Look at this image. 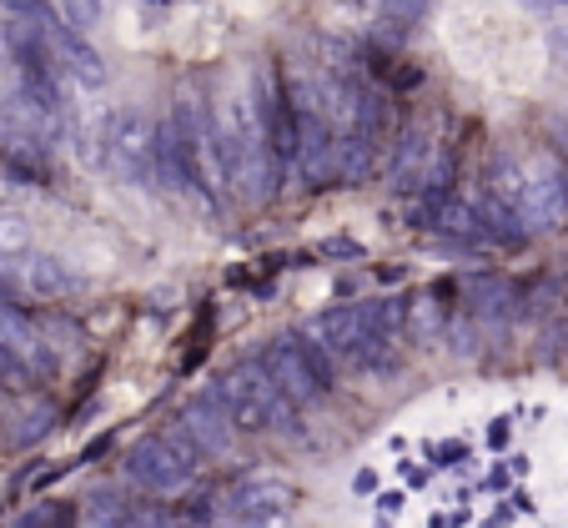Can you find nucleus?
Instances as JSON below:
<instances>
[{
    "mask_svg": "<svg viewBox=\"0 0 568 528\" xmlns=\"http://www.w3.org/2000/svg\"><path fill=\"white\" fill-rule=\"evenodd\" d=\"M176 428H182L186 438L202 448V458H226V453L236 448V423L226 418V408L216 403L212 388L192 393V398L182 403V413H176Z\"/></svg>",
    "mask_w": 568,
    "mask_h": 528,
    "instance_id": "obj_10",
    "label": "nucleus"
},
{
    "mask_svg": "<svg viewBox=\"0 0 568 528\" xmlns=\"http://www.w3.org/2000/svg\"><path fill=\"white\" fill-rule=\"evenodd\" d=\"M212 393L226 408V418L236 423V433H272V428H287V423L297 418V408L287 403V393L277 388V377L267 373L262 357H252V363H232L212 383Z\"/></svg>",
    "mask_w": 568,
    "mask_h": 528,
    "instance_id": "obj_2",
    "label": "nucleus"
},
{
    "mask_svg": "<svg viewBox=\"0 0 568 528\" xmlns=\"http://www.w3.org/2000/svg\"><path fill=\"white\" fill-rule=\"evenodd\" d=\"M302 337L317 343L333 363H357V353H363V343H367V307L363 302L327 307V313H317L307 327H302Z\"/></svg>",
    "mask_w": 568,
    "mask_h": 528,
    "instance_id": "obj_8",
    "label": "nucleus"
},
{
    "mask_svg": "<svg viewBox=\"0 0 568 528\" xmlns=\"http://www.w3.org/2000/svg\"><path fill=\"white\" fill-rule=\"evenodd\" d=\"M443 141L433 136L428 126H408L393 146V162H387V192L393 196H423L433 176V162H438Z\"/></svg>",
    "mask_w": 568,
    "mask_h": 528,
    "instance_id": "obj_7",
    "label": "nucleus"
},
{
    "mask_svg": "<svg viewBox=\"0 0 568 528\" xmlns=\"http://www.w3.org/2000/svg\"><path fill=\"white\" fill-rule=\"evenodd\" d=\"M81 514H87V528H121V524H126L131 508L121 504L116 488H97V494H87Z\"/></svg>",
    "mask_w": 568,
    "mask_h": 528,
    "instance_id": "obj_18",
    "label": "nucleus"
},
{
    "mask_svg": "<svg viewBox=\"0 0 568 528\" xmlns=\"http://www.w3.org/2000/svg\"><path fill=\"white\" fill-rule=\"evenodd\" d=\"M202 464H206L202 448L182 428H161L131 443L126 458H121V478L131 488H141L146 498H176L196 484Z\"/></svg>",
    "mask_w": 568,
    "mask_h": 528,
    "instance_id": "obj_1",
    "label": "nucleus"
},
{
    "mask_svg": "<svg viewBox=\"0 0 568 528\" xmlns=\"http://www.w3.org/2000/svg\"><path fill=\"white\" fill-rule=\"evenodd\" d=\"M423 16H428V0H383V11H377V31H383L387 45H403Z\"/></svg>",
    "mask_w": 568,
    "mask_h": 528,
    "instance_id": "obj_17",
    "label": "nucleus"
},
{
    "mask_svg": "<svg viewBox=\"0 0 568 528\" xmlns=\"http://www.w3.org/2000/svg\"><path fill=\"white\" fill-rule=\"evenodd\" d=\"M51 65H55V75H61L65 87H87V91H97L101 81H106V61H101L97 51H91L87 35L65 31L61 21H51Z\"/></svg>",
    "mask_w": 568,
    "mask_h": 528,
    "instance_id": "obj_13",
    "label": "nucleus"
},
{
    "mask_svg": "<svg viewBox=\"0 0 568 528\" xmlns=\"http://www.w3.org/2000/svg\"><path fill=\"white\" fill-rule=\"evenodd\" d=\"M262 363H267V373L277 377V388L287 393L292 408H312V403H322L333 393V357L322 353L317 343H307L302 333L272 337Z\"/></svg>",
    "mask_w": 568,
    "mask_h": 528,
    "instance_id": "obj_3",
    "label": "nucleus"
},
{
    "mask_svg": "<svg viewBox=\"0 0 568 528\" xmlns=\"http://www.w3.org/2000/svg\"><path fill=\"white\" fill-rule=\"evenodd\" d=\"M377 146H383V136H373V131H343L337 136V182L343 186H357L373 176L377 166Z\"/></svg>",
    "mask_w": 568,
    "mask_h": 528,
    "instance_id": "obj_14",
    "label": "nucleus"
},
{
    "mask_svg": "<svg viewBox=\"0 0 568 528\" xmlns=\"http://www.w3.org/2000/svg\"><path fill=\"white\" fill-rule=\"evenodd\" d=\"M121 528H182V524H176V514L161 504V498H151V504H136V508H131Z\"/></svg>",
    "mask_w": 568,
    "mask_h": 528,
    "instance_id": "obj_21",
    "label": "nucleus"
},
{
    "mask_svg": "<svg viewBox=\"0 0 568 528\" xmlns=\"http://www.w3.org/2000/svg\"><path fill=\"white\" fill-rule=\"evenodd\" d=\"M26 252H31V226H26V216L0 212V257H26Z\"/></svg>",
    "mask_w": 568,
    "mask_h": 528,
    "instance_id": "obj_19",
    "label": "nucleus"
},
{
    "mask_svg": "<svg viewBox=\"0 0 568 528\" xmlns=\"http://www.w3.org/2000/svg\"><path fill=\"white\" fill-rule=\"evenodd\" d=\"M182 528H212V524H182Z\"/></svg>",
    "mask_w": 568,
    "mask_h": 528,
    "instance_id": "obj_24",
    "label": "nucleus"
},
{
    "mask_svg": "<svg viewBox=\"0 0 568 528\" xmlns=\"http://www.w3.org/2000/svg\"><path fill=\"white\" fill-rule=\"evenodd\" d=\"M423 226H428L433 242H443V247H458V252L494 247V232H488L483 212L473 202H458V196L428 202V212H423Z\"/></svg>",
    "mask_w": 568,
    "mask_h": 528,
    "instance_id": "obj_11",
    "label": "nucleus"
},
{
    "mask_svg": "<svg viewBox=\"0 0 568 528\" xmlns=\"http://www.w3.org/2000/svg\"><path fill=\"white\" fill-rule=\"evenodd\" d=\"M0 347H6L36 383H41V377H55V367H61V357H55L45 327L36 323V317H26L16 302H0Z\"/></svg>",
    "mask_w": 568,
    "mask_h": 528,
    "instance_id": "obj_5",
    "label": "nucleus"
},
{
    "mask_svg": "<svg viewBox=\"0 0 568 528\" xmlns=\"http://www.w3.org/2000/svg\"><path fill=\"white\" fill-rule=\"evenodd\" d=\"M538 6H568V0H538Z\"/></svg>",
    "mask_w": 568,
    "mask_h": 528,
    "instance_id": "obj_23",
    "label": "nucleus"
},
{
    "mask_svg": "<svg viewBox=\"0 0 568 528\" xmlns=\"http://www.w3.org/2000/svg\"><path fill=\"white\" fill-rule=\"evenodd\" d=\"M322 252H327V257H363V247H357V242H347V237H333Z\"/></svg>",
    "mask_w": 568,
    "mask_h": 528,
    "instance_id": "obj_22",
    "label": "nucleus"
},
{
    "mask_svg": "<svg viewBox=\"0 0 568 528\" xmlns=\"http://www.w3.org/2000/svg\"><path fill=\"white\" fill-rule=\"evenodd\" d=\"M51 428H55V408H51V403L36 398V393L16 398L11 423H6V433H11V448H31V443H41Z\"/></svg>",
    "mask_w": 568,
    "mask_h": 528,
    "instance_id": "obj_15",
    "label": "nucleus"
},
{
    "mask_svg": "<svg viewBox=\"0 0 568 528\" xmlns=\"http://www.w3.org/2000/svg\"><path fill=\"white\" fill-rule=\"evenodd\" d=\"M448 307H443V292H418L413 297V323L408 337L418 347H448Z\"/></svg>",
    "mask_w": 568,
    "mask_h": 528,
    "instance_id": "obj_16",
    "label": "nucleus"
},
{
    "mask_svg": "<svg viewBox=\"0 0 568 528\" xmlns=\"http://www.w3.org/2000/svg\"><path fill=\"white\" fill-rule=\"evenodd\" d=\"M6 528H71V508H61V504L26 508V514H16Z\"/></svg>",
    "mask_w": 568,
    "mask_h": 528,
    "instance_id": "obj_20",
    "label": "nucleus"
},
{
    "mask_svg": "<svg viewBox=\"0 0 568 528\" xmlns=\"http://www.w3.org/2000/svg\"><path fill=\"white\" fill-rule=\"evenodd\" d=\"M292 504H297V484H287L277 474H252L226 494L222 514H226V524H257V518L292 514Z\"/></svg>",
    "mask_w": 568,
    "mask_h": 528,
    "instance_id": "obj_6",
    "label": "nucleus"
},
{
    "mask_svg": "<svg viewBox=\"0 0 568 528\" xmlns=\"http://www.w3.org/2000/svg\"><path fill=\"white\" fill-rule=\"evenodd\" d=\"M564 317H568V313H564Z\"/></svg>",
    "mask_w": 568,
    "mask_h": 528,
    "instance_id": "obj_25",
    "label": "nucleus"
},
{
    "mask_svg": "<svg viewBox=\"0 0 568 528\" xmlns=\"http://www.w3.org/2000/svg\"><path fill=\"white\" fill-rule=\"evenodd\" d=\"M106 162L121 182L151 186L156 182V121H146L141 111H116L106 121Z\"/></svg>",
    "mask_w": 568,
    "mask_h": 528,
    "instance_id": "obj_4",
    "label": "nucleus"
},
{
    "mask_svg": "<svg viewBox=\"0 0 568 528\" xmlns=\"http://www.w3.org/2000/svg\"><path fill=\"white\" fill-rule=\"evenodd\" d=\"M16 282H21V302H65L87 287V277L71 262L51 257V252H26L16 257Z\"/></svg>",
    "mask_w": 568,
    "mask_h": 528,
    "instance_id": "obj_12",
    "label": "nucleus"
},
{
    "mask_svg": "<svg viewBox=\"0 0 568 528\" xmlns=\"http://www.w3.org/2000/svg\"><path fill=\"white\" fill-rule=\"evenodd\" d=\"M463 297H468V313L478 317V327L494 337L524 313V287L508 282L504 272H473V277L463 282Z\"/></svg>",
    "mask_w": 568,
    "mask_h": 528,
    "instance_id": "obj_9",
    "label": "nucleus"
}]
</instances>
